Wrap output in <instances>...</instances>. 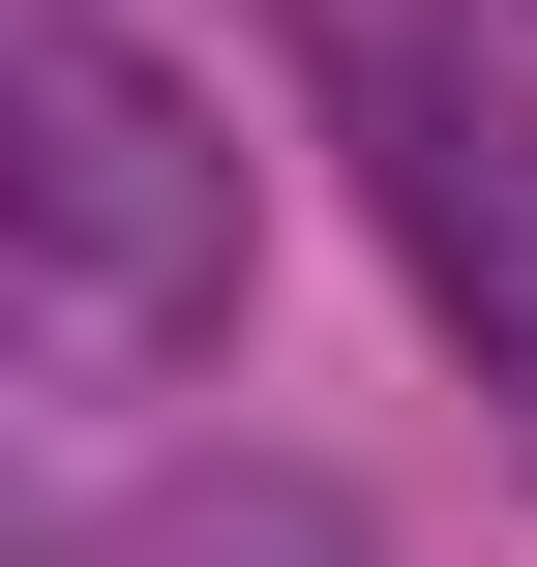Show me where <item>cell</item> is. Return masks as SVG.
Instances as JSON below:
<instances>
[{
    "mask_svg": "<svg viewBox=\"0 0 537 567\" xmlns=\"http://www.w3.org/2000/svg\"><path fill=\"white\" fill-rule=\"evenodd\" d=\"M60 567H389L329 478H149V508H90Z\"/></svg>",
    "mask_w": 537,
    "mask_h": 567,
    "instance_id": "cell-3",
    "label": "cell"
},
{
    "mask_svg": "<svg viewBox=\"0 0 537 567\" xmlns=\"http://www.w3.org/2000/svg\"><path fill=\"white\" fill-rule=\"evenodd\" d=\"M329 60H359V179L419 299L478 329V389H537V0H329Z\"/></svg>",
    "mask_w": 537,
    "mask_h": 567,
    "instance_id": "cell-2",
    "label": "cell"
},
{
    "mask_svg": "<svg viewBox=\"0 0 537 567\" xmlns=\"http://www.w3.org/2000/svg\"><path fill=\"white\" fill-rule=\"evenodd\" d=\"M0 299H30V389L120 419L239 329V120L120 30V0H0Z\"/></svg>",
    "mask_w": 537,
    "mask_h": 567,
    "instance_id": "cell-1",
    "label": "cell"
}]
</instances>
